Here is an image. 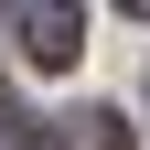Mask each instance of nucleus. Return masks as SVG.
<instances>
[{
    "label": "nucleus",
    "instance_id": "nucleus-1",
    "mask_svg": "<svg viewBox=\"0 0 150 150\" xmlns=\"http://www.w3.org/2000/svg\"><path fill=\"white\" fill-rule=\"evenodd\" d=\"M22 54L43 75H64L75 54H86V0H22Z\"/></svg>",
    "mask_w": 150,
    "mask_h": 150
},
{
    "label": "nucleus",
    "instance_id": "nucleus-2",
    "mask_svg": "<svg viewBox=\"0 0 150 150\" xmlns=\"http://www.w3.org/2000/svg\"><path fill=\"white\" fill-rule=\"evenodd\" d=\"M0 150H22V118H11V107H0Z\"/></svg>",
    "mask_w": 150,
    "mask_h": 150
},
{
    "label": "nucleus",
    "instance_id": "nucleus-3",
    "mask_svg": "<svg viewBox=\"0 0 150 150\" xmlns=\"http://www.w3.org/2000/svg\"><path fill=\"white\" fill-rule=\"evenodd\" d=\"M118 11H139V22H150V0H118Z\"/></svg>",
    "mask_w": 150,
    "mask_h": 150
}]
</instances>
